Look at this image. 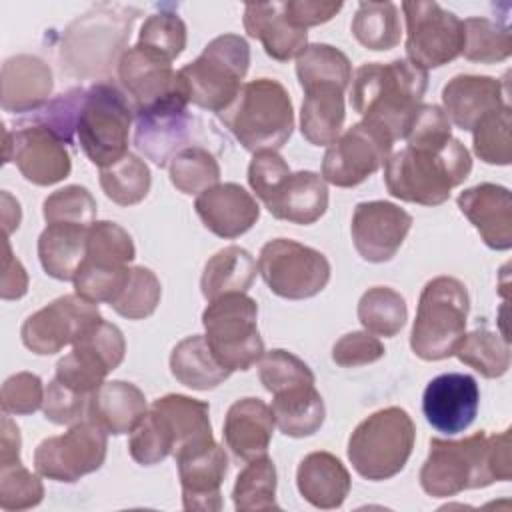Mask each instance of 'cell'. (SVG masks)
Segmentation results:
<instances>
[{
    "label": "cell",
    "mask_w": 512,
    "mask_h": 512,
    "mask_svg": "<svg viewBox=\"0 0 512 512\" xmlns=\"http://www.w3.org/2000/svg\"><path fill=\"white\" fill-rule=\"evenodd\" d=\"M510 428L500 434L480 430L462 440L430 438V452L420 468V486L432 498L456 496L512 478Z\"/></svg>",
    "instance_id": "6da1fadb"
},
{
    "label": "cell",
    "mask_w": 512,
    "mask_h": 512,
    "mask_svg": "<svg viewBox=\"0 0 512 512\" xmlns=\"http://www.w3.org/2000/svg\"><path fill=\"white\" fill-rule=\"evenodd\" d=\"M426 88L428 72L408 60L368 62L352 76L350 104L362 120L386 130L396 142L406 136Z\"/></svg>",
    "instance_id": "7a4b0ae2"
},
{
    "label": "cell",
    "mask_w": 512,
    "mask_h": 512,
    "mask_svg": "<svg viewBox=\"0 0 512 512\" xmlns=\"http://www.w3.org/2000/svg\"><path fill=\"white\" fill-rule=\"evenodd\" d=\"M472 170L466 146L450 138L442 146H406L384 164V184L394 198L440 206Z\"/></svg>",
    "instance_id": "3957f363"
},
{
    "label": "cell",
    "mask_w": 512,
    "mask_h": 512,
    "mask_svg": "<svg viewBox=\"0 0 512 512\" xmlns=\"http://www.w3.org/2000/svg\"><path fill=\"white\" fill-rule=\"evenodd\" d=\"M214 442L208 402L166 394L152 402L140 424L130 432L128 452L140 466H154L168 456Z\"/></svg>",
    "instance_id": "277c9868"
},
{
    "label": "cell",
    "mask_w": 512,
    "mask_h": 512,
    "mask_svg": "<svg viewBox=\"0 0 512 512\" xmlns=\"http://www.w3.org/2000/svg\"><path fill=\"white\" fill-rule=\"evenodd\" d=\"M218 116L248 152L278 150L294 130L290 94L284 84L272 78L242 84L234 102Z\"/></svg>",
    "instance_id": "5b68a950"
},
{
    "label": "cell",
    "mask_w": 512,
    "mask_h": 512,
    "mask_svg": "<svg viewBox=\"0 0 512 512\" xmlns=\"http://www.w3.org/2000/svg\"><path fill=\"white\" fill-rule=\"evenodd\" d=\"M468 312L470 296L464 282L454 276H436L428 280L420 292L410 332L412 352L426 362L454 356L466 334Z\"/></svg>",
    "instance_id": "8992f818"
},
{
    "label": "cell",
    "mask_w": 512,
    "mask_h": 512,
    "mask_svg": "<svg viewBox=\"0 0 512 512\" xmlns=\"http://www.w3.org/2000/svg\"><path fill=\"white\" fill-rule=\"evenodd\" d=\"M250 66V46L240 34L212 38L202 54L178 70L188 102L210 112L226 110L242 88Z\"/></svg>",
    "instance_id": "52a82bcc"
},
{
    "label": "cell",
    "mask_w": 512,
    "mask_h": 512,
    "mask_svg": "<svg viewBox=\"0 0 512 512\" xmlns=\"http://www.w3.org/2000/svg\"><path fill=\"white\" fill-rule=\"evenodd\" d=\"M416 426L404 408L388 406L364 418L348 438V460L366 480L400 474L412 454Z\"/></svg>",
    "instance_id": "ba28073f"
},
{
    "label": "cell",
    "mask_w": 512,
    "mask_h": 512,
    "mask_svg": "<svg viewBox=\"0 0 512 512\" xmlns=\"http://www.w3.org/2000/svg\"><path fill=\"white\" fill-rule=\"evenodd\" d=\"M132 118L134 106L118 84L102 80L86 88L76 136L94 166L106 168L128 154Z\"/></svg>",
    "instance_id": "9c48e42d"
},
{
    "label": "cell",
    "mask_w": 512,
    "mask_h": 512,
    "mask_svg": "<svg viewBox=\"0 0 512 512\" xmlns=\"http://www.w3.org/2000/svg\"><path fill=\"white\" fill-rule=\"evenodd\" d=\"M202 326L212 354L230 374L260 362L264 340L258 332V304L246 292L210 300L202 312Z\"/></svg>",
    "instance_id": "30bf717a"
},
{
    "label": "cell",
    "mask_w": 512,
    "mask_h": 512,
    "mask_svg": "<svg viewBox=\"0 0 512 512\" xmlns=\"http://www.w3.org/2000/svg\"><path fill=\"white\" fill-rule=\"evenodd\" d=\"M138 10L124 6H98L74 20L62 40V62L80 74H104L130 38Z\"/></svg>",
    "instance_id": "8fae6325"
},
{
    "label": "cell",
    "mask_w": 512,
    "mask_h": 512,
    "mask_svg": "<svg viewBox=\"0 0 512 512\" xmlns=\"http://www.w3.org/2000/svg\"><path fill=\"white\" fill-rule=\"evenodd\" d=\"M258 272L276 296L306 300L326 288L330 262L316 248L290 238H274L258 254Z\"/></svg>",
    "instance_id": "7c38bea8"
},
{
    "label": "cell",
    "mask_w": 512,
    "mask_h": 512,
    "mask_svg": "<svg viewBox=\"0 0 512 512\" xmlns=\"http://www.w3.org/2000/svg\"><path fill=\"white\" fill-rule=\"evenodd\" d=\"M406 20V56L408 62L422 68H440L462 54V20L442 8L438 2H402Z\"/></svg>",
    "instance_id": "4fadbf2b"
},
{
    "label": "cell",
    "mask_w": 512,
    "mask_h": 512,
    "mask_svg": "<svg viewBox=\"0 0 512 512\" xmlns=\"http://www.w3.org/2000/svg\"><path fill=\"white\" fill-rule=\"evenodd\" d=\"M108 452V432L92 420H80L60 436L44 438L34 450V468L56 482H76L100 470Z\"/></svg>",
    "instance_id": "5bb4252c"
},
{
    "label": "cell",
    "mask_w": 512,
    "mask_h": 512,
    "mask_svg": "<svg viewBox=\"0 0 512 512\" xmlns=\"http://www.w3.org/2000/svg\"><path fill=\"white\" fill-rule=\"evenodd\" d=\"M392 136L372 122L360 120L340 134L322 158V178L338 188L362 184L380 170L392 152Z\"/></svg>",
    "instance_id": "9a60e30c"
},
{
    "label": "cell",
    "mask_w": 512,
    "mask_h": 512,
    "mask_svg": "<svg viewBox=\"0 0 512 512\" xmlns=\"http://www.w3.org/2000/svg\"><path fill=\"white\" fill-rule=\"evenodd\" d=\"M16 128H4V162H14L36 186H52L70 176L72 156L64 138L34 120H24Z\"/></svg>",
    "instance_id": "2e32d148"
},
{
    "label": "cell",
    "mask_w": 512,
    "mask_h": 512,
    "mask_svg": "<svg viewBox=\"0 0 512 512\" xmlns=\"http://www.w3.org/2000/svg\"><path fill=\"white\" fill-rule=\"evenodd\" d=\"M102 320L98 304L74 294H64L30 314L22 328V344L38 354L50 356L68 344H76Z\"/></svg>",
    "instance_id": "e0dca14e"
},
{
    "label": "cell",
    "mask_w": 512,
    "mask_h": 512,
    "mask_svg": "<svg viewBox=\"0 0 512 512\" xmlns=\"http://www.w3.org/2000/svg\"><path fill=\"white\" fill-rule=\"evenodd\" d=\"M118 80L130 96L134 112L168 100L188 102L186 90L178 78V70L172 68V62L142 48L140 44L120 54Z\"/></svg>",
    "instance_id": "ac0fdd59"
},
{
    "label": "cell",
    "mask_w": 512,
    "mask_h": 512,
    "mask_svg": "<svg viewBox=\"0 0 512 512\" xmlns=\"http://www.w3.org/2000/svg\"><path fill=\"white\" fill-rule=\"evenodd\" d=\"M412 228V216L394 202H360L352 214V242L366 262H388L396 256Z\"/></svg>",
    "instance_id": "d6986e66"
},
{
    "label": "cell",
    "mask_w": 512,
    "mask_h": 512,
    "mask_svg": "<svg viewBox=\"0 0 512 512\" xmlns=\"http://www.w3.org/2000/svg\"><path fill=\"white\" fill-rule=\"evenodd\" d=\"M134 146L156 166L164 168L192 140L196 118L186 100H168L134 112Z\"/></svg>",
    "instance_id": "ffe728a7"
},
{
    "label": "cell",
    "mask_w": 512,
    "mask_h": 512,
    "mask_svg": "<svg viewBox=\"0 0 512 512\" xmlns=\"http://www.w3.org/2000/svg\"><path fill=\"white\" fill-rule=\"evenodd\" d=\"M480 388L474 376L446 372L428 382L422 394V412L428 424L442 434H460L476 418Z\"/></svg>",
    "instance_id": "44dd1931"
},
{
    "label": "cell",
    "mask_w": 512,
    "mask_h": 512,
    "mask_svg": "<svg viewBox=\"0 0 512 512\" xmlns=\"http://www.w3.org/2000/svg\"><path fill=\"white\" fill-rule=\"evenodd\" d=\"M176 464L184 510L218 512L222 508L220 488L228 472V456L224 448L210 442L202 448L180 454Z\"/></svg>",
    "instance_id": "7402d4cb"
},
{
    "label": "cell",
    "mask_w": 512,
    "mask_h": 512,
    "mask_svg": "<svg viewBox=\"0 0 512 512\" xmlns=\"http://www.w3.org/2000/svg\"><path fill=\"white\" fill-rule=\"evenodd\" d=\"M194 210L212 234L226 240L246 234L260 218L256 198L236 182L214 184L200 192L194 200Z\"/></svg>",
    "instance_id": "603a6c76"
},
{
    "label": "cell",
    "mask_w": 512,
    "mask_h": 512,
    "mask_svg": "<svg viewBox=\"0 0 512 512\" xmlns=\"http://www.w3.org/2000/svg\"><path fill=\"white\" fill-rule=\"evenodd\" d=\"M456 204L488 248H512V198L506 186L492 182L476 184L460 192Z\"/></svg>",
    "instance_id": "cb8c5ba5"
},
{
    "label": "cell",
    "mask_w": 512,
    "mask_h": 512,
    "mask_svg": "<svg viewBox=\"0 0 512 512\" xmlns=\"http://www.w3.org/2000/svg\"><path fill=\"white\" fill-rule=\"evenodd\" d=\"M504 96V84L498 78L458 74L442 88L444 114L450 124L472 132L486 114L508 104Z\"/></svg>",
    "instance_id": "d4e9b609"
},
{
    "label": "cell",
    "mask_w": 512,
    "mask_h": 512,
    "mask_svg": "<svg viewBox=\"0 0 512 512\" xmlns=\"http://www.w3.org/2000/svg\"><path fill=\"white\" fill-rule=\"evenodd\" d=\"M54 78L50 66L32 54H16L2 64V110L36 112L48 104Z\"/></svg>",
    "instance_id": "484cf974"
},
{
    "label": "cell",
    "mask_w": 512,
    "mask_h": 512,
    "mask_svg": "<svg viewBox=\"0 0 512 512\" xmlns=\"http://www.w3.org/2000/svg\"><path fill=\"white\" fill-rule=\"evenodd\" d=\"M274 414L272 408L260 398H240L236 400L226 416L222 426V436L226 446L238 460H254L264 456L272 432H274Z\"/></svg>",
    "instance_id": "4316f807"
},
{
    "label": "cell",
    "mask_w": 512,
    "mask_h": 512,
    "mask_svg": "<svg viewBox=\"0 0 512 512\" xmlns=\"http://www.w3.org/2000/svg\"><path fill=\"white\" fill-rule=\"evenodd\" d=\"M264 206L278 220L308 226L324 216L328 208V186L312 170L290 172Z\"/></svg>",
    "instance_id": "83f0119b"
},
{
    "label": "cell",
    "mask_w": 512,
    "mask_h": 512,
    "mask_svg": "<svg viewBox=\"0 0 512 512\" xmlns=\"http://www.w3.org/2000/svg\"><path fill=\"white\" fill-rule=\"evenodd\" d=\"M242 22L248 36L260 40L264 52L278 62L298 58L308 46V32L286 20L282 2L246 4Z\"/></svg>",
    "instance_id": "f1b7e54d"
},
{
    "label": "cell",
    "mask_w": 512,
    "mask_h": 512,
    "mask_svg": "<svg viewBox=\"0 0 512 512\" xmlns=\"http://www.w3.org/2000/svg\"><path fill=\"white\" fill-rule=\"evenodd\" d=\"M300 496L320 510L340 508L350 492L352 480L346 466L330 452L306 454L296 470Z\"/></svg>",
    "instance_id": "f546056e"
},
{
    "label": "cell",
    "mask_w": 512,
    "mask_h": 512,
    "mask_svg": "<svg viewBox=\"0 0 512 512\" xmlns=\"http://www.w3.org/2000/svg\"><path fill=\"white\" fill-rule=\"evenodd\" d=\"M146 412V398L138 386L124 380H110L90 396L86 418L108 434L120 436L132 432Z\"/></svg>",
    "instance_id": "4dcf8cb0"
},
{
    "label": "cell",
    "mask_w": 512,
    "mask_h": 512,
    "mask_svg": "<svg viewBox=\"0 0 512 512\" xmlns=\"http://www.w3.org/2000/svg\"><path fill=\"white\" fill-rule=\"evenodd\" d=\"M346 118L344 90L332 84L304 88L300 132L312 146H330L342 132Z\"/></svg>",
    "instance_id": "1f68e13d"
},
{
    "label": "cell",
    "mask_w": 512,
    "mask_h": 512,
    "mask_svg": "<svg viewBox=\"0 0 512 512\" xmlns=\"http://www.w3.org/2000/svg\"><path fill=\"white\" fill-rule=\"evenodd\" d=\"M88 228L76 224H48L38 236V258L44 272L56 280H74L86 256Z\"/></svg>",
    "instance_id": "d6a6232c"
},
{
    "label": "cell",
    "mask_w": 512,
    "mask_h": 512,
    "mask_svg": "<svg viewBox=\"0 0 512 512\" xmlns=\"http://www.w3.org/2000/svg\"><path fill=\"white\" fill-rule=\"evenodd\" d=\"M274 422L284 436H312L324 424L326 408L314 384H298L272 394Z\"/></svg>",
    "instance_id": "836d02e7"
},
{
    "label": "cell",
    "mask_w": 512,
    "mask_h": 512,
    "mask_svg": "<svg viewBox=\"0 0 512 512\" xmlns=\"http://www.w3.org/2000/svg\"><path fill=\"white\" fill-rule=\"evenodd\" d=\"M170 372L180 384L192 390H212L230 376L202 334L188 336L172 348Z\"/></svg>",
    "instance_id": "e575fe53"
},
{
    "label": "cell",
    "mask_w": 512,
    "mask_h": 512,
    "mask_svg": "<svg viewBox=\"0 0 512 512\" xmlns=\"http://www.w3.org/2000/svg\"><path fill=\"white\" fill-rule=\"evenodd\" d=\"M256 262L252 254L240 246L218 250L204 266L200 278L202 296L210 302L230 292H248L256 278Z\"/></svg>",
    "instance_id": "d590c367"
},
{
    "label": "cell",
    "mask_w": 512,
    "mask_h": 512,
    "mask_svg": "<svg viewBox=\"0 0 512 512\" xmlns=\"http://www.w3.org/2000/svg\"><path fill=\"white\" fill-rule=\"evenodd\" d=\"M350 28L354 38L374 52L392 50L402 38L400 14L394 2H360Z\"/></svg>",
    "instance_id": "8d00e7d4"
},
{
    "label": "cell",
    "mask_w": 512,
    "mask_h": 512,
    "mask_svg": "<svg viewBox=\"0 0 512 512\" xmlns=\"http://www.w3.org/2000/svg\"><path fill=\"white\" fill-rule=\"evenodd\" d=\"M454 354L462 364L474 368L484 378H500L510 368L508 338L486 326L464 334Z\"/></svg>",
    "instance_id": "74e56055"
},
{
    "label": "cell",
    "mask_w": 512,
    "mask_h": 512,
    "mask_svg": "<svg viewBox=\"0 0 512 512\" xmlns=\"http://www.w3.org/2000/svg\"><path fill=\"white\" fill-rule=\"evenodd\" d=\"M296 76L304 88L332 84L346 90L352 82L348 56L330 44H308L296 58Z\"/></svg>",
    "instance_id": "f35d334b"
},
{
    "label": "cell",
    "mask_w": 512,
    "mask_h": 512,
    "mask_svg": "<svg viewBox=\"0 0 512 512\" xmlns=\"http://www.w3.org/2000/svg\"><path fill=\"white\" fill-rule=\"evenodd\" d=\"M232 502L238 512L278 510L276 504V466L272 458L258 456L236 476Z\"/></svg>",
    "instance_id": "ab89813d"
},
{
    "label": "cell",
    "mask_w": 512,
    "mask_h": 512,
    "mask_svg": "<svg viewBox=\"0 0 512 512\" xmlns=\"http://www.w3.org/2000/svg\"><path fill=\"white\" fill-rule=\"evenodd\" d=\"M100 186L114 204L134 206L148 196L152 174L142 158L128 152L118 162L100 168Z\"/></svg>",
    "instance_id": "60d3db41"
},
{
    "label": "cell",
    "mask_w": 512,
    "mask_h": 512,
    "mask_svg": "<svg viewBox=\"0 0 512 512\" xmlns=\"http://www.w3.org/2000/svg\"><path fill=\"white\" fill-rule=\"evenodd\" d=\"M408 318L406 300L388 286L368 288L358 302V320L374 336H396Z\"/></svg>",
    "instance_id": "b9f144b4"
},
{
    "label": "cell",
    "mask_w": 512,
    "mask_h": 512,
    "mask_svg": "<svg viewBox=\"0 0 512 512\" xmlns=\"http://www.w3.org/2000/svg\"><path fill=\"white\" fill-rule=\"evenodd\" d=\"M136 256V248L132 236L112 220H96L88 228V242H86V256L82 264L104 268V270H118L126 268Z\"/></svg>",
    "instance_id": "7bdbcfd3"
},
{
    "label": "cell",
    "mask_w": 512,
    "mask_h": 512,
    "mask_svg": "<svg viewBox=\"0 0 512 512\" xmlns=\"http://www.w3.org/2000/svg\"><path fill=\"white\" fill-rule=\"evenodd\" d=\"M464 48L462 56L470 62L494 64L502 62L512 52L510 28L484 16H472L462 20Z\"/></svg>",
    "instance_id": "ee69618b"
},
{
    "label": "cell",
    "mask_w": 512,
    "mask_h": 512,
    "mask_svg": "<svg viewBox=\"0 0 512 512\" xmlns=\"http://www.w3.org/2000/svg\"><path fill=\"white\" fill-rule=\"evenodd\" d=\"M170 182L182 194H200L220 180V166L212 152L202 146L180 150L168 164Z\"/></svg>",
    "instance_id": "f6af8a7d"
},
{
    "label": "cell",
    "mask_w": 512,
    "mask_h": 512,
    "mask_svg": "<svg viewBox=\"0 0 512 512\" xmlns=\"http://www.w3.org/2000/svg\"><path fill=\"white\" fill-rule=\"evenodd\" d=\"M110 372L112 370L108 368V364L96 352L76 342L72 344V352L56 362L54 378L70 390L90 398L104 384V378Z\"/></svg>",
    "instance_id": "bcb514c9"
},
{
    "label": "cell",
    "mask_w": 512,
    "mask_h": 512,
    "mask_svg": "<svg viewBox=\"0 0 512 512\" xmlns=\"http://www.w3.org/2000/svg\"><path fill=\"white\" fill-rule=\"evenodd\" d=\"M510 124L512 110L510 104L500 106L486 114L474 128V154L486 162L496 166H508L512 162V142H510Z\"/></svg>",
    "instance_id": "7dc6e473"
},
{
    "label": "cell",
    "mask_w": 512,
    "mask_h": 512,
    "mask_svg": "<svg viewBox=\"0 0 512 512\" xmlns=\"http://www.w3.org/2000/svg\"><path fill=\"white\" fill-rule=\"evenodd\" d=\"M160 298L162 286L156 274L150 268L132 266L124 288L110 306L116 314L128 320H142L154 314V310L160 304Z\"/></svg>",
    "instance_id": "c3c4849f"
},
{
    "label": "cell",
    "mask_w": 512,
    "mask_h": 512,
    "mask_svg": "<svg viewBox=\"0 0 512 512\" xmlns=\"http://www.w3.org/2000/svg\"><path fill=\"white\" fill-rule=\"evenodd\" d=\"M96 200L88 188L70 184L50 196L42 204L46 224H76L90 228L96 222Z\"/></svg>",
    "instance_id": "681fc988"
},
{
    "label": "cell",
    "mask_w": 512,
    "mask_h": 512,
    "mask_svg": "<svg viewBox=\"0 0 512 512\" xmlns=\"http://www.w3.org/2000/svg\"><path fill=\"white\" fill-rule=\"evenodd\" d=\"M186 24L176 12L150 14L138 34V44L166 60H176L186 48Z\"/></svg>",
    "instance_id": "f907efd6"
},
{
    "label": "cell",
    "mask_w": 512,
    "mask_h": 512,
    "mask_svg": "<svg viewBox=\"0 0 512 512\" xmlns=\"http://www.w3.org/2000/svg\"><path fill=\"white\" fill-rule=\"evenodd\" d=\"M258 378L270 394H276L290 386L316 382L310 366L302 358H298L296 354L284 348H274L262 354L260 366H258Z\"/></svg>",
    "instance_id": "816d5d0a"
},
{
    "label": "cell",
    "mask_w": 512,
    "mask_h": 512,
    "mask_svg": "<svg viewBox=\"0 0 512 512\" xmlns=\"http://www.w3.org/2000/svg\"><path fill=\"white\" fill-rule=\"evenodd\" d=\"M44 498V486L36 474L20 464L0 468V508L26 510L34 508Z\"/></svg>",
    "instance_id": "f5cc1de1"
},
{
    "label": "cell",
    "mask_w": 512,
    "mask_h": 512,
    "mask_svg": "<svg viewBox=\"0 0 512 512\" xmlns=\"http://www.w3.org/2000/svg\"><path fill=\"white\" fill-rule=\"evenodd\" d=\"M44 386L40 376L32 372H16L8 376L2 384L0 404L4 414L26 416L42 408L44 402Z\"/></svg>",
    "instance_id": "db71d44e"
},
{
    "label": "cell",
    "mask_w": 512,
    "mask_h": 512,
    "mask_svg": "<svg viewBox=\"0 0 512 512\" xmlns=\"http://www.w3.org/2000/svg\"><path fill=\"white\" fill-rule=\"evenodd\" d=\"M452 138V124L436 104H422L414 114L404 140L408 146H442Z\"/></svg>",
    "instance_id": "11a10c76"
},
{
    "label": "cell",
    "mask_w": 512,
    "mask_h": 512,
    "mask_svg": "<svg viewBox=\"0 0 512 512\" xmlns=\"http://www.w3.org/2000/svg\"><path fill=\"white\" fill-rule=\"evenodd\" d=\"M88 400H90L88 396L70 390L68 386L60 384L54 378L44 392L42 412H44V418L50 420L52 424H58V426L76 424L86 414Z\"/></svg>",
    "instance_id": "9f6ffc18"
},
{
    "label": "cell",
    "mask_w": 512,
    "mask_h": 512,
    "mask_svg": "<svg viewBox=\"0 0 512 512\" xmlns=\"http://www.w3.org/2000/svg\"><path fill=\"white\" fill-rule=\"evenodd\" d=\"M288 174L290 166L276 150L254 152L248 164V184L262 202H266L274 194V190Z\"/></svg>",
    "instance_id": "6f0895ef"
},
{
    "label": "cell",
    "mask_w": 512,
    "mask_h": 512,
    "mask_svg": "<svg viewBox=\"0 0 512 512\" xmlns=\"http://www.w3.org/2000/svg\"><path fill=\"white\" fill-rule=\"evenodd\" d=\"M384 354V344L370 332H348L332 346V360L342 368L372 364Z\"/></svg>",
    "instance_id": "680465c9"
},
{
    "label": "cell",
    "mask_w": 512,
    "mask_h": 512,
    "mask_svg": "<svg viewBox=\"0 0 512 512\" xmlns=\"http://www.w3.org/2000/svg\"><path fill=\"white\" fill-rule=\"evenodd\" d=\"M286 20L296 28H310L332 20L340 10L342 2H324V0H288L282 2Z\"/></svg>",
    "instance_id": "91938a15"
},
{
    "label": "cell",
    "mask_w": 512,
    "mask_h": 512,
    "mask_svg": "<svg viewBox=\"0 0 512 512\" xmlns=\"http://www.w3.org/2000/svg\"><path fill=\"white\" fill-rule=\"evenodd\" d=\"M6 256H4V272H2V284H0V296L4 300H18L28 290V274L20 260L12 256L10 244L6 242Z\"/></svg>",
    "instance_id": "94428289"
},
{
    "label": "cell",
    "mask_w": 512,
    "mask_h": 512,
    "mask_svg": "<svg viewBox=\"0 0 512 512\" xmlns=\"http://www.w3.org/2000/svg\"><path fill=\"white\" fill-rule=\"evenodd\" d=\"M20 430L10 420V414H4L2 418V436H0V468L20 464Z\"/></svg>",
    "instance_id": "6125c7cd"
},
{
    "label": "cell",
    "mask_w": 512,
    "mask_h": 512,
    "mask_svg": "<svg viewBox=\"0 0 512 512\" xmlns=\"http://www.w3.org/2000/svg\"><path fill=\"white\" fill-rule=\"evenodd\" d=\"M2 218H4V230H6V236L18 228L20 224V218H22V212H20V204L8 194V192H2Z\"/></svg>",
    "instance_id": "be15d7a7"
}]
</instances>
